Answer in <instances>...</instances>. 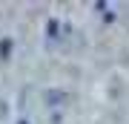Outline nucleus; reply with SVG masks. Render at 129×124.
<instances>
[{
	"instance_id": "1",
	"label": "nucleus",
	"mask_w": 129,
	"mask_h": 124,
	"mask_svg": "<svg viewBox=\"0 0 129 124\" xmlns=\"http://www.w3.org/2000/svg\"><path fill=\"white\" fill-rule=\"evenodd\" d=\"M20 124H26V121H20Z\"/></svg>"
}]
</instances>
